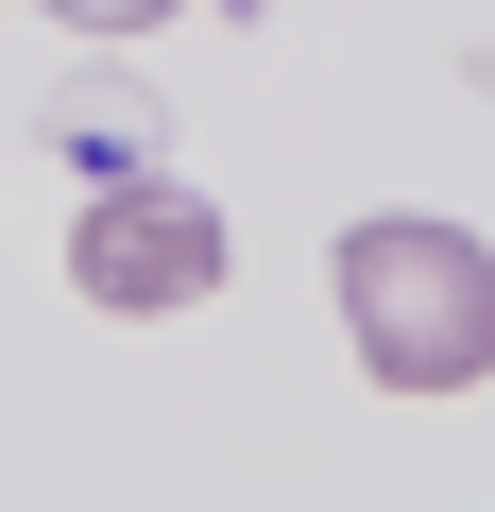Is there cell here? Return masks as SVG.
Here are the masks:
<instances>
[{"label":"cell","mask_w":495,"mask_h":512,"mask_svg":"<svg viewBox=\"0 0 495 512\" xmlns=\"http://www.w3.org/2000/svg\"><path fill=\"white\" fill-rule=\"evenodd\" d=\"M52 154H69L86 188H154V103H137V86H86V69H69V86H52Z\"/></svg>","instance_id":"3957f363"},{"label":"cell","mask_w":495,"mask_h":512,"mask_svg":"<svg viewBox=\"0 0 495 512\" xmlns=\"http://www.w3.org/2000/svg\"><path fill=\"white\" fill-rule=\"evenodd\" d=\"M52 18H69V35H154L171 0H52Z\"/></svg>","instance_id":"277c9868"},{"label":"cell","mask_w":495,"mask_h":512,"mask_svg":"<svg viewBox=\"0 0 495 512\" xmlns=\"http://www.w3.org/2000/svg\"><path fill=\"white\" fill-rule=\"evenodd\" d=\"M342 342L376 393H478L495 376V239L427 222V205L342 222Z\"/></svg>","instance_id":"6da1fadb"},{"label":"cell","mask_w":495,"mask_h":512,"mask_svg":"<svg viewBox=\"0 0 495 512\" xmlns=\"http://www.w3.org/2000/svg\"><path fill=\"white\" fill-rule=\"evenodd\" d=\"M239 274V239H222V205L205 188H86V222H69V291L86 308H120V325H154V308H205Z\"/></svg>","instance_id":"7a4b0ae2"}]
</instances>
